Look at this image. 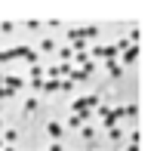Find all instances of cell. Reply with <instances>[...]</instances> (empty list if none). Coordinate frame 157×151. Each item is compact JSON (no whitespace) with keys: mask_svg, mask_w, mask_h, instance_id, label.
Returning a JSON list of instances; mask_svg holds the SVG:
<instances>
[{"mask_svg":"<svg viewBox=\"0 0 157 151\" xmlns=\"http://www.w3.org/2000/svg\"><path fill=\"white\" fill-rule=\"evenodd\" d=\"M3 148H6V142H3V136H0V151H3Z\"/></svg>","mask_w":157,"mask_h":151,"instance_id":"cell-25","label":"cell"},{"mask_svg":"<svg viewBox=\"0 0 157 151\" xmlns=\"http://www.w3.org/2000/svg\"><path fill=\"white\" fill-rule=\"evenodd\" d=\"M16 139H19V130H6V133H3V142H6V145H13Z\"/></svg>","mask_w":157,"mask_h":151,"instance_id":"cell-13","label":"cell"},{"mask_svg":"<svg viewBox=\"0 0 157 151\" xmlns=\"http://www.w3.org/2000/svg\"><path fill=\"white\" fill-rule=\"evenodd\" d=\"M25 52H28V46H10V49L0 52V65H3V62H13V59H25Z\"/></svg>","mask_w":157,"mask_h":151,"instance_id":"cell-2","label":"cell"},{"mask_svg":"<svg viewBox=\"0 0 157 151\" xmlns=\"http://www.w3.org/2000/svg\"><path fill=\"white\" fill-rule=\"evenodd\" d=\"M37 108H40V99H34V96H28V99H25V114H34Z\"/></svg>","mask_w":157,"mask_h":151,"instance_id":"cell-8","label":"cell"},{"mask_svg":"<svg viewBox=\"0 0 157 151\" xmlns=\"http://www.w3.org/2000/svg\"><path fill=\"white\" fill-rule=\"evenodd\" d=\"M68 126H71V130H74V126H83V117H80V114H71V117H68Z\"/></svg>","mask_w":157,"mask_h":151,"instance_id":"cell-14","label":"cell"},{"mask_svg":"<svg viewBox=\"0 0 157 151\" xmlns=\"http://www.w3.org/2000/svg\"><path fill=\"white\" fill-rule=\"evenodd\" d=\"M80 34H83V40H99V28H96V25H86V28H80Z\"/></svg>","mask_w":157,"mask_h":151,"instance_id":"cell-7","label":"cell"},{"mask_svg":"<svg viewBox=\"0 0 157 151\" xmlns=\"http://www.w3.org/2000/svg\"><path fill=\"white\" fill-rule=\"evenodd\" d=\"M71 56H74V49H71V46H65V49H59V59H62L65 65L71 62Z\"/></svg>","mask_w":157,"mask_h":151,"instance_id":"cell-12","label":"cell"},{"mask_svg":"<svg viewBox=\"0 0 157 151\" xmlns=\"http://www.w3.org/2000/svg\"><path fill=\"white\" fill-rule=\"evenodd\" d=\"M139 37H142V31H139V28H132V31H129V37H126V40H129V43H139Z\"/></svg>","mask_w":157,"mask_h":151,"instance_id":"cell-19","label":"cell"},{"mask_svg":"<svg viewBox=\"0 0 157 151\" xmlns=\"http://www.w3.org/2000/svg\"><path fill=\"white\" fill-rule=\"evenodd\" d=\"M136 114H139V108H136L132 102H129V105H123V117H136Z\"/></svg>","mask_w":157,"mask_h":151,"instance_id":"cell-15","label":"cell"},{"mask_svg":"<svg viewBox=\"0 0 157 151\" xmlns=\"http://www.w3.org/2000/svg\"><path fill=\"white\" fill-rule=\"evenodd\" d=\"M3 151H16V148H13V145H6V148H3Z\"/></svg>","mask_w":157,"mask_h":151,"instance_id":"cell-26","label":"cell"},{"mask_svg":"<svg viewBox=\"0 0 157 151\" xmlns=\"http://www.w3.org/2000/svg\"><path fill=\"white\" fill-rule=\"evenodd\" d=\"M74 40H83L80 28H68V43H74Z\"/></svg>","mask_w":157,"mask_h":151,"instance_id":"cell-11","label":"cell"},{"mask_svg":"<svg viewBox=\"0 0 157 151\" xmlns=\"http://www.w3.org/2000/svg\"><path fill=\"white\" fill-rule=\"evenodd\" d=\"M108 74H111V77H117V80H120V77H123V65H120L117 59H108Z\"/></svg>","mask_w":157,"mask_h":151,"instance_id":"cell-5","label":"cell"},{"mask_svg":"<svg viewBox=\"0 0 157 151\" xmlns=\"http://www.w3.org/2000/svg\"><path fill=\"white\" fill-rule=\"evenodd\" d=\"M83 139L93 142V139H96V130H93V126H83Z\"/></svg>","mask_w":157,"mask_h":151,"instance_id":"cell-20","label":"cell"},{"mask_svg":"<svg viewBox=\"0 0 157 151\" xmlns=\"http://www.w3.org/2000/svg\"><path fill=\"white\" fill-rule=\"evenodd\" d=\"M0 130H3V117H0Z\"/></svg>","mask_w":157,"mask_h":151,"instance_id":"cell-27","label":"cell"},{"mask_svg":"<svg viewBox=\"0 0 157 151\" xmlns=\"http://www.w3.org/2000/svg\"><path fill=\"white\" fill-rule=\"evenodd\" d=\"M13 31H16L13 22H0V34H13Z\"/></svg>","mask_w":157,"mask_h":151,"instance_id":"cell-17","label":"cell"},{"mask_svg":"<svg viewBox=\"0 0 157 151\" xmlns=\"http://www.w3.org/2000/svg\"><path fill=\"white\" fill-rule=\"evenodd\" d=\"M62 90H65V93H71V90H74V80H71V77H65V80H62Z\"/></svg>","mask_w":157,"mask_h":151,"instance_id":"cell-21","label":"cell"},{"mask_svg":"<svg viewBox=\"0 0 157 151\" xmlns=\"http://www.w3.org/2000/svg\"><path fill=\"white\" fill-rule=\"evenodd\" d=\"M136 59H139V43H132L129 49H123V62H126V65H132Z\"/></svg>","mask_w":157,"mask_h":151,"instance_id":"cell-6","label":"cell"},{"mask_svg":"<svg viewBox=\"0 0 157 151\" xmlns=\"http://www.w3.org/2000/svg\"><path fill=\"white\" fill-rule=\"evenodd\" d=\"M40 90H43V93H59V90H62V80H59V77H46Z\"/></svg>","mask_w":157,"mask_h":151,"instance_id":"cell-3","label":"cell"},{"mask_svg":"<svg viewBox=\"0 0 157 151\" xmlns=\"http://www.w3.org/2000/svg\"><path fill=\"white\" fill-rule=\"evenodd\" d=\"M40 49H43V52H56V40H52V37H43V40H40Z\"/></svg>","mask_w":157,"mask_h":151,"instance_id":"cell-9","label":"cell"},{"mask_svg":"<svg viewBox=\"0 0 157 151\" xmlns=\"http://www.w3.org/2000/svg\"><path fill=\"white\" fill-rule=\"evenodd\" d=\"M74 59H77V65H80V68H83V65L90 62V52H74Z\"/></svg>","mask_w":157,"mask_h":151,"instance_id":"cell-16","label":"cell"},{"mask_svg":"<svg viewBox=\"0 0 157 151\" xmlns=\"http://www.w3.org/2000/svg\"><path fill=\"white\" fill-rule=\"evenodd\" d=\"M126 151H139V142H129V145H126Z\"/></svg>","mask_w":157,"mask_h":151,"instance_id":"cell-24","label":"cell"},{"mask_svg":"<svg viewBox=\"0 0 157 151\" xmlns=\"http://www.w3.org/2000/svg\"><path fill=\"white\" fill-rule=\"evenodd\" d=\"M108 139H111V142H123V130H120V126H111V130H108Z\"/></svg>","mask_w":157,"mask_h":151,"instance_id":"cell-10","label":"cell"},{"mask_svg":"<svg viewBox=\"0 0 157 151\" xmlns=\"http://www.w3.org/2000/svg\"><path fill=\"white\" fill-rule=\"evenodd\" d=\"M46 133H49V136L59 142V139H62V133H65V126H62L59 120H49V123H46Z\"/></svg>","mask_w":157,"mask_h":151,"instance_id":"cell-4","label":"cell"},{"mask_svg":"<svg viewBox=\"0 0 157 151\" xmlns=\"http://www.w3.org/2000/svg\"><path fill=\"white\" fill-rule=\"evenodd\" d=\"M25 62H28V65H37V52H34L31 46H28V52H25Z\"/></svg>","mask_w":157,"mask_h":151,"instance_id":"cell-18","label":"cell"},{"mask_svg":"<svg viewBox=\"0 0 157 151\" xmlns=\"http://www.w3.org/2000/svg\"><path fill=\"white\" fill-rule=\"evenodd\" d=\"M0 83H3L6 90H16V93H19L28 80H25V77H19V74H3V77H0Z\"/></svg>","mask_w":157,"mask_h":151,"instance_id":"cell-1","label":"cell"},{"mask_svg":"<svg viewBox=\"0 0 157 151\" xmlns=\"http://www.w3.org/2000/svg\"><path fill=\"white\" fill-rule=\"evenodd\" d=\"M25 28H28V31H37V28H40V22H37V19H31V22H25Z\"/></svg>","mask_w":157,"mask_h":151,"instance_id":"cell-22","label":"cell"},{"mask_svg":"<svg viewBox=\"0 0 157 151\" xmlns=\"http://www.w3.org/2000/svg\"><path fill=\"white\" fill-rule=\"evenodd\" d=\"M46 151H65V148H62V142H52V145H49Z\"/></svg>","mask_w":157,"mask_h":151,"instance_id":"cell-23","label":"cell"}]
</instances>
